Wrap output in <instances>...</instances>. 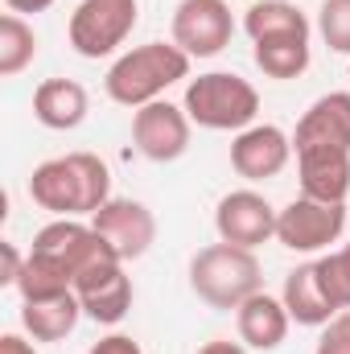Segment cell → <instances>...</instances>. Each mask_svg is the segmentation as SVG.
<instances>
[{
  "label": "cell",
  "instance_id": "17",
  "mask_svg": "<svg viewBox=\"0 0 350 354\" xmlns=\"http://www.w3.org/2000/svg\"><path fill=\"white\" fill-rule=\"evenodd\" d=\"M297 177L301 194L317 202H347L350 194V153H330V149H309L297 153Z\"/></svg>",
  "mask_w": 350,
  "mask_h": 354
},
{
  "label": "cell",
  "instance_id": "18",
  "mask_svg": "<svg viewBox=\"0 0 350 354\" xmlns=\"http://www.w3.org/2000/svg\"><path fill=\"white\" fill-rule=\"evenodd\" d=\"M83 317V305L75 292L50 297V301H21V326L33 342H62L66 334H75Z\"/></svg>",
  "mask_w": 350,
  "mask_h": 354
},
{
  "label": "cell",
  "instance_id": "11",
  "mask_svg": "<svg viewBox=\"0 0 350 354\" xmlns=\"http://www.w3.org/2000/svg\"><path fill=\"white\" fill-rule=\"evenodd\" d=\"M75 297L91 322L120 326L132 309V280L124 272V260H99L75 276Z\"/></svg>",
  "mask_w": 350,
  "mask_h": 354
},
{
  "label": "cell",
  "instance_id": "9",
  "mask_svg": "<svg viewBox=\"0 0 350 354\" xmlns=\"http://www.w3.org/2000/svg\"><path fill=\"white\" fill-rule=\"evenodd\" d=\"M91 227L111 243V252L132 264L140 256H149L153 239H157V218L145 202L136 198H107L95 214H91Z\"/></svg>",
  "mask_w": 350,
  "mask_h": 354
},
{
  "label": "cell",
  "instance_id": "14",
  "mask_svg": "<svg viewBox=\"0 0 350 354\" xmlns=\"http://www.w3.org/2000/svg\"><path fill=\"white\" fill-rule=\"evenodd\" d=\"M91 111L87 87L75 79H46L33 91V120L50 132H75Z\"/></svg>",
  "mask_w": 350,
  "mask_h": 354
},
{
  "label": "cell",
  "instance_id": "25",
  "mask_svg": "<svg viewBox=\"0 0 350 354\" xmlns=\"http://www.w3.org/2000/svg\"><path fill=\"white\" fill-rule=\"evenodd\" d=\"M313 354H350V309H342L334 322L322 326V338H317Z\"/></svg>",
  "mask_w": 350,
  "mask_h": 354
},
{
  "label": "cell",
  "instance_id": "26",
  "mask_svg": "<svg viewBox=\"0 0 350 354\" xmlns=\"http://www.w3.org/2000/svg\"><path fill=\"white\" fill-rule=\"evenodd\" d=\"M87 354H145V351H140V342L128 338V334H107V338H99Z\"/></svg>",
  "mask_w": 350,
  "mask_h": 354
},
{
  "label": "cell",
  "instance_id": "22",
  "mask_svg": "<svg viewBox=\"0 0 350 354\" xmlns=\"http://www.w3.org/2000/svg\"><path fill=\"white\" fill-rule=\"evenodd\" d=\"M33 58H37V33H33V25L21 12H4L0 17V75L12 79Z\"/></svg>",
  "mask_w": 350,
  "mask_h": 354
},
{
  "label": "cell",
  "instance_id": "1",
  "mask_svg": "<svg viewBox=\"0 0 350 354\" xmlns=\"http://www.w3.org/2000/svg\"><path fill=\"white\" fill-rule=\"evenodd\" d=\"M29 198L54 218H91L111 198V169L95 153L50 157L29 174Z\"/></svg>",
  "mask_w": 350,
  "mask_h": 354
},
{
  "label": "cell",
  "instance_id": "20",
  "mask_svg": "<svg viewBox=\"0 0 350 354\" xmlns=\"http://www.w3.org/2000/svg\"><path fill=\"white\" fill-rule=\"evenodd\" d=\"M252 58H256V66H260L268 79L288 83V79H301V75L309 71L313 50H309V37H288V41H256V46H252Z\"/></svg>",
  "mask_w": 350,
  "mask_h": 354
},
{
  "label": "cell",
  "instance_id": "5",
  "mask_svg": "<svg viewBox=\"0 0 350 354\" xmlns=\"http://www.w3.org/2000/svg\"><path fill=\"white\" fill-rule=\"evenodd\" d=\"M136 17H140L136 0H79V8L71 12L66 37L75 54L107 58L128 41V33L136 29Z\"/></svg>",
  "mask_w": 350,
  "mask_h": 354
},
{
  "label": "cell",
  "instance_id": "24",
  "mask_svg": "<svg viewBox=\"0 0 350 354\" xmlns=\"http://www.w3.org/2000/svg\"><path fill=\"white\" fill-rule=\"evenodd\" d=\"M317 33L334 54H350V0H322Z\"/></svg>",
  "mask_w": 350,
  "mask_h": 354
},
{
  "label": "cell",
  "instance_id": "28",
  "mask_svg": "<svg viewBox=\"0 0 350 354\" xmlns=\"http://www.w3.org/2000/svg\"><path fill=\"white\" fill-rule=\"evenodd\" d=\"M0 354H37V351H33V342H25L21 334H4V338H0Z\"/></svg>",
  "mask_w": 350,
  "mask_h": 354
},
{
  "label": "cell",
  "instance_id": "15",
  "mask_svg": "<svg viewBox=\"0 0 350 354\" xmlns=\"http://www.w3.org/2000/svg\"><path fill=\"white\" fill-rule=\"evenodd\" d=\"M235 326H239V342L248 351H276L288 338L293 317H288V309H284L280 297H268L260 288L256 297H248L235 309Z\"/></svg>",
  "mask_w": 350,
  "mask_h": 354
},
{
  "label": "cell",
  "instance_id": "19",
  "mask_svg": "<svg viewBox=\"0 0 350 354\" xmlns=\"http://www.w3.org/2000/svg\"><path fill=\"white\" fill-rule=\"evenodd\" d=\"M243 29H248L252 46L256 41H288V37H309L313 33L309 17L297 4H288V0H256L243 12Z\"/></svg>",
  "mask_w": 350,
  "mask_h": 354
},
{
  "label": "cell",
  "instance_id": "2",
  "mask_svg": "<svg viewBox=\"0 0 350 354\" xmlns=\"http://www.w3.org/2000/svg\"><path fill=\"white\" fill-rule=\"evenodd\" d=\"M190 75V54L174 41H145L128 54H120L103 79V91L120 107H145L161 99L165 91Z\"/></svg>",
  "mask_w": 350,
  "mask_h": 354
},
{
  "label": "cell",
  "instance_id": "23",
  "mask_svg": "<svg viewBox=\"0 0 350 354\" xmlns=\"http://www.w3.org/2000/svg\"><path fill=\"white\" fill-rule=\"evenodd\" d=\"M317 276H322V288H326L330 305L338 313L350 309V243L338 248V252H330V256H322L317 260Z\"/></svg>",
  "mask_w": 350,
  "mask_h": 354
},
{
  "label": "cell",
  "instance_id": "6",
  "mask_svg": "<svg viewBox=\"0 0 350 354\" xmlns=\"http://www.w3.org/2000/svg\"><path fill=\"white\" fill-rule=\"evenodd\" d=\"M347 231V202H317V198H293L280 214H276V239L288 252L313 256L326 252L330 243H338Z\"/></svg>",
  "mask_w": 350,
  "mask_h": 354
},
{
  "label": "cell",
  "instance_id": "8",
  "mask_svg": "<svg viewBox=\"0 0 350 354\" xmlns=\"http://www.w3.org/2000/svg\"><path fill=\"white\" fill-rule=\"evenodd\" d=\"M174 46H181L190 58H214L235 37V17L227 0H181L174 8Z\"/></svg>",
  "mask_w": 350,
  "mask_h": 354
},
{
  "label": "cell",
  "instance_id": "30",
  "mask_svg": "<svg viewBox=\"0 0 350 354\" xmlns=\"http://www.w3.org/2000/svg\"><path fill=\"white\" fill-rule=\"evenodd\" d=\"M198 354H248V346H239V342H206Z\"/></svg>",
  "mask_w": 350,
  "mask_h": 354
},
{
  "label": "cell",
  "instance_id": "21",
  "mask_svg": "<svg viewBox=\"0 0 350 354\" xmlns=\"http://www.w3.org/2000/svg\"><path fill=\"white\" fill-rule=\"evenodd\" d=\"M17 292L21 301H50V297H62V292H75V280L54 264L50 256L42 252H25V268H21V280H17Z\"/></svg>",
  "mask_w": 350,
  "mask_h": 354
},
{
  "label": "cell",
  "instance_id": "3",
  "mask_svg": "<svg viewBox=\"0 0 350 354\" xmlns=\"http://www.w3.org/2000/svg\"><path fill=\"white\" fill-rule=\"evenodd\" d=\"M264 284L260 260L248 248L235 243H210L190 260V288L210 309H239L248 297H256Z\"/></svg>",
  "mask_w": 350,
  "mask_h": 354
},
{
  "label": "cell",
  "instance_id": "12",
  "mask_svg": "<svg viewBox=\"0 0 350 354\" xmlns=\"http://www.w3.org/2000/svg\"><path fill=\"white\" fill-rule=\"evenodd\" d=\"M288 157H293V136L276 124H252L235 132L231 140V169L248 181H268V177L284 174Z\"/></svg>",
  "mask_w": 350,
  "mask_h": 354
},
{
  "label": "cell",
  "instance_id": "29",
  "mask_svg": "<svg viewBox=\"0 0 350 354\" xmlns=\"http://www.w3.org/2000/svg\"><path fill=\"white\" fill-rule=\"evenodd\" d=\"M4 4H8V12H21L25 17V12H46L54 0H4Z\"/></svg>",
  "mask_w": 350,
  "mask_h": 354
},
{
  "label": "cell",
  "instance_id": "13",
  "mask_svg": "<svg viewBox=\"0 0 350 354\" xmlns=\"http://www.w3.org/2000/svg\"><path fill=\"white\" fill-rule=\"evenodd\" d=\"M293 149H330V153H350V91H330L309 103V111L297 120Z\"/></svg>",
  "mask_w": 350,
  "mask_h": 354
},
{
  "label": "cell",
  "instance_id": "16",
  "mask_svg": "<svg viewBox=\"0 0 350 354\" xmlns=\"http://www.w3.org/2000/svg\"><path fill=\"white\" fill-rule=\"evenodd\" d=\"M280 301H284V309H288V317H293L297 326H313V330H322L326 322H334V317H338V309L330 305V297H326V288H322L317 260L297 264L288 276H284Z\"/></svg>",
  "mask_w": 350,
  "mask_h": 354
},
{
  "label": "cell",
  "instance_id": "4",
  "mask_svg": "<svg viewBox=\"0 0 350 354\" xmlns=\"http://www.w3.org/2000/svg\"><path fill=\"white\" fill-rule=\"evenodd\" d=\"M181 107L206 132H243L260 115V91L252 87L243 75L210 71V75H198V79L185 83Z\"/></svg>",
  "mask_w": 350,
  "mask_h": 354
},
{
  "label": "cell",
  "instance_id": "27",
  "mask_svg": "<svg viewBox=\"0 0 350 354\" xmlns=\"http://www.w3.org/2000/svg\"><path fill=\"white\" fill-rule=\"evenodd\" d=\"M0 252H4V272H0V284H12V288H17V280H21V268H25V256L17 252V243H4Z\"/></svg>",
  "mask_w": 350,
  "mask_h": 354
},
{
  "label": "cell",
  "instance_id": "10",
  "mask_svg": "<svg viewBox=\"0 0 350 354\" xmlns=\"http://www.w3.org/2000/svg\"><path fill=\"white\" fill-rule=\"evenodd\" d=\"M276 206L256 194V189H231L219 210H214V231L223 243H235V248H248L256 252L260 243L276 239Z\"/></svg>",
  "mask_w": 350,
  "mask_h": 354
},
{
  "label": "cell",
  "instance_id": "7",
  "mask_svg": "<svg viewBox=\"0 0 350 354\" xmlns=\"http://www.w3.org/2000/svg\"><path fill=\"white\" fill-rule=\"evenodd\" d=\"M190 128H194V120L185 115V107H177L169 99H153L132 111V145L145 161H157V165L185 157Z\"/></svg>",
  "mask_w": 350,
  "mask_h": 354
}]
</instances>
